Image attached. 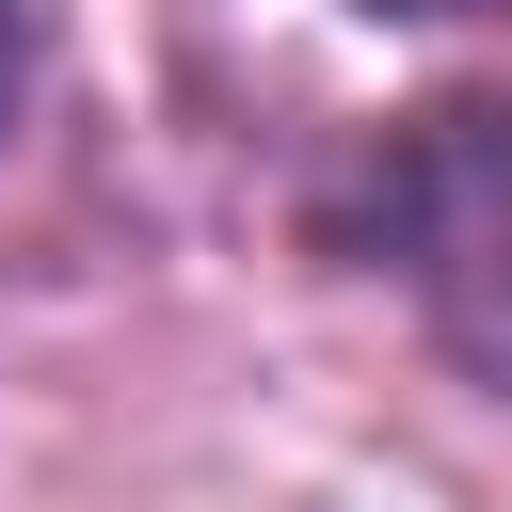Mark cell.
<instances>
[{
    "instance_id": "obj_3",
    "label": "cell",
    "mask_w": 512,
    "mask_h": 512,
    "mask_svg": "<svg viewBox=\"0 0 512 512\" xmlns=\"http://www.w3.org/2000/svg\"><path fill=\"white\" fill-rule=\"evenodd\" d=\"M352 16H400V32H416V16H480V0H352Z\"/></svg>"
},
{
    "instance_id": "obj_1",
    "label": "cell",
    "mask_w": 512,
    "mask_h": 512,
    "mask_svg": "<svg viewBox=\"0 0 512 512\" xmlns=\"http://www.w3.org/2000/svg\"><path fill=\"white\" fill-rule=\"evenodd\" d=\"M320 256L384 272L496 400H512V96H432L384 112L336 176H320Z\"/></svg>"
},
{
    "instance_id": "obj_2",
    "label": "cell",
    "mask_w": 512,
    "mask_h": 512,
    "mask_svg": "<svg viewBox=\"0 0 512 512\" xmlns=\"http://www.w3.org/2000/svg\"><path fill=\"white\" fill-rule=\"evenodd\" d=\"M16 128H32V0H0V160H16Z\"/></svg>"
}]
</instances>
